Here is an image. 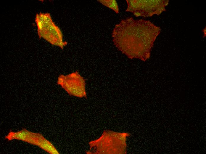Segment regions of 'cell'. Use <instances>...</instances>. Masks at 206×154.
<instances>
[{
	"label": "cell",
	"instance_id": "cell-1",
	"mask_svg": "<svg viewBox=\"0 0 206 154\" xmlns=\"http://www.w3.org/2000/svg\"><path fill=\"white\" fill-rule=\"evenodd\" d=\"M157 28L149 21L131 17L115 25L112 33L114 44L123 53L133 58H140L149 50L157 35Z\"/></svg>",
	"mask_w": 206,
	"mask_h": 154
},
{
	"label": "cell",
	"instance_id": "cell-2",
	"mask_svg": "<svg viewBox=\"0 0 206 154\" xmlns=\"http://www.w3.org/2000/svg\"><path fill=\"white\" fill-rule=\"evenodd\" d=\"M36 22L40 38H43L51 44L62 49L67 45V42L63 41L61 30L53 22L49 13L37 14Z\"/></svg>",
	"mask_w": 206,
	"mask_h": 154
},
{
	"label": "cell",
	"instance_id": "cell-3",
	"mask_svg": "<svg viewBox=\"0 0 206 154\" xmlns=\"http://www.w3.org/2000/svg\"><path fill=\"white\" fill-rule=\"evenodd\" d=\"M57 83L70 95L86 98V80L78 71L60 75Z\"/></svg>",
	"mask_w": 206,
	"mask_h": 154
},
{
	"label": "cell",
	"instance_id": "cell-4",
	"mask_svg": "<svg viewBox=\"0 0 206 154\" xmlns=\"http://www.w3.org/2000/svg\"><path fill=\"white\" fill-rule=\"evenodd\" d=\"M40 135V134L33 133L25 129L17 132H10L6 138L9 140L19 139L36 145Z\"/></svg>",
	"mask_w": 206,
	"mask_h": 154
},
{
	"label": "cell",
	"instance_id": "cell-5",
	"mask_svg": "<svg viewBox=\"0 0 206 154\" xmlns=\"http://www.w3.org/2000/svg\"><path fill=\"white\" fill-rule=\"evenodd\" d=\"M36 145L39 146L50 153H59L53 145L42 135L39 138Z\"/></svg>",
	"mask_w": 206,
	"mask_h": 154
},
{
	"label": "cell",
	"instance_id": "cell-6",
	"mask_svg": "<svg viewBox=\"0 0 206 154\" xmlns=\"http://www.w3.org/2000/svg\"><path fill=\"white\" fill-rule=\"evenodd\" d=\"M98 1L104 5L113 10L116 13H119V8L115 0H99Z\"/></svg>",
	"mask_w": 206,
	"mask_h": 154
}]
</instances>
